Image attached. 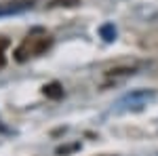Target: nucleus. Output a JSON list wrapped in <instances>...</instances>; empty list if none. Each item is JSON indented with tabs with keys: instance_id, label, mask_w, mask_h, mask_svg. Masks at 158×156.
Returning a JSON list of instances; mask_svg holds the SVG:
<instances>
[{
	"instance_id": "nucleus-1",
	"label": "nucleus",
	"mask_w": 158,
	"mask_h": 156,
	"mask_svg": "<svg viewBox=\"0 0 158 156\" xmlns=\"http://www.w3.org/2000/svg\"><path fill=\"white\" fill-rule=\"evenodd\" d=\"M49 47H51L49 36H30L19 44V48L15 51V57H17V61H25L27 57H32V55L44 53Z\"/></svg>"
},
{
	"instance_id": "nucleus-2",
	"label": "nucleus",
	"mask_w": 158,
	"mask_h": 156,
	"mask_svg": "<svg viewBox=\"0 0 158 156\" xmlns=\"http://www.w3.org/2000/svg\"><path fill=\"white\" fill-rule=\"evenodd\" d=\"M42 93L49 97V99H61L63 97V86L59 82H49L42 86Z\"/></svg>"
},
{
	"instance_id": "nucleus-3",
	"label": "nucleus",
	"mask_w": 158,
	"mask_h": 156,
	"mask_svg": "<svg viewBox=\"0 0 158 156\" xmlns=\"http://www.w3.org/2000/svg\"><path fill=\"white\" fill-rule=\"evenodd\" d=\"M80 4V0H53L51 6H76Z\"/></svg>"
},
{
	"instance_id": "nucleus-4",
	"label": "nucleus",
	"mask_w": 158,
	"mask_h": 156,
	"mask_svg": "<svg viewBox=\"0 0 158 156\" xmlns=\"http://www.w3.org/2000/svg\"><path fill=\"white\" fill-rule=\"evenodd\" d=\"M4 65V57H2V53H0V68Z\"/></svg>"
}]
</instances>
